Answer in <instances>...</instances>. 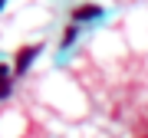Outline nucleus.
<instances>
[{"label":"nucleus","mask_w":148,"mask_h":138,"mask_svg":"<svg viewBox=\"0 0 148 138\" xmlns=\"http://www.w3.org/2000/svg\"><path fill=\"white\" fill-rule=\"evenodd\" d=\"M76 33H79V30H76V23H69V27H66V33H63V46H69V43L76 40Z\"/></svg>","instance_id":"3"},{"label":"nucleus","mask_w":148,"mask_h":138,"mask_svg":"<svg viewBox=\"0 0 148 138\" xmlns=\"http://www.w3.org/2000/svg\"><path fill=\"white\" fill-rule=\"evenodd\" d=\"M7 96H10V82L0 79V99H7Z\"/></svg>","instance_id":"4"},{"label":"nucleus","mask_w":148,"mask_h":138,"mask_svg":"<svg viewBox=\"0 0 148 138\" xmlns=\"http://www.w3.org/2000/svg\"><path fill=\"white\" fill-rule=\"evenodd\" d=\"M3 3H7V0H0V10H3Z\"/></svg>","instance_id":"5"},{"label":"nucleus","mask_w":148,"mask_h":138,"mask_svg":"<svg viewBox=\"0 0 148 138\" xmlns=\"http://www.w3.org/2000/svg\"><path fill=\"white\" fill-rule=\"evenodd\" d=\"M40 49H43L40 43H33V46H23L20 53H16V72H23V69H27V66L33 63V59L40 56Z\"/></svg>","instance_id":"1"},{"label":"nucleus","mask_w":148,"mask_h":138,"mask_svg":"<svg viewBox=\"0 0 148 138\" xmlns=\"http://www.w3.org/2000/svg\"><path fill=\"white\" fill-rule=\"evenodd\" d=\"M95 16H102V7H99V3H86V7H76V10H73V20H76V23L95 20Z\"/></svg>","instance_id":"2"}]
</instances>
